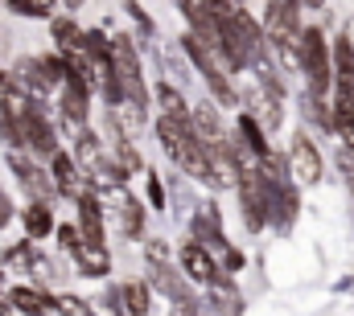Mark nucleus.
<instances>
[{
  "mask_svg": "<svg viewBox=\"0 0 354 316\" xmlns=\"http://www.w3.org/2000/svg\"><path fill=\"white\" fill-rule=\"evenodd\" d=\"M264 29V41H272V50H284V46H297L301 29H297V8L284 4V0H268V12L260 21Z\"/></svg>",
  "mask_w": 354,
  "mask_h": 316,
  "instance_id": "0eeeda50",
  "label": "nucleus"
},
{
  "mask_svg": "<svg viewBox=\"0 0 354 316\" xmlns=\"http://www.w3.org/2000/svg\"><path fill=\"white\" fill-rule=\"evenodd\" d=\"M17 128H21V148L25 152H33V157H41V160H50L58 152V132H54V124L46 119L41 107H33L29 115H21Z\"/></svg>",
  "mask_w": 354,
  "mask_h": 316,
  "instance_id": "39448f33",
  "label": "nucleus"
},
{
  "mask_svg": "<svg viewBox=\"0 0 354 316\" xmlns=\"http://www.w3.org/2000/svg\"><path fill=\"white\" fill-rule=\"evenodd\" d=\"M342 172H346V185H351V193H354V160H351V152H342Z\"/></svg>",
  "mask_w": 354,
  "mask_h": 316,
  "instance_id": "c756f323",
  "label": "nucleus"
},
{
  "mask_svg": "<svg viewBox=\"0 0 354 316\" xmlns=\"http://www.w3.org/2000/svg\"><path fill=\"white\" fill-rule=\"evenodd\" d=\"M149 201H153V210H165V189H161L157 172H149Z\"/></svg>",
  "mask_w": 354,
  "mask_h": 316,
  "instance_id": "a878e982",
  "label": "nucleus"
},
{
  "mask_svg": "<svg viewBox=\"0 0 354 316\" xmlns=\"http://www.w3.org/2000/svg\"><path fill=\"white\" fill-rule=\"evenodd\" d=\"M37 103L17 86L12 79V70H0V115H12V119H21V115H29Z\"/></svg>",
  "mask_w": 354,
  "mask_h": 316,
  "instance_id": "f3484780",
  "label": "nucleus"
},
{
  "mask_svg": "<svg viewBox=\"0 0 354 316\" xmlns=\"http://www.w3.org/2000/svg\"><path fill=\"white\" fill-rule=\"evenodd\" d=\"M79 4H83V0H66V8H79Z\"/></svg>",
  "mask_w": 354,
  "mask_h": 316,
  "instance_id": "72a5a7b5",
  "label": "nucleus"
},
{
  "mask_svg": "<svg viewBox=\"0 0 354 316\" xmlns=\"http://www.w3.org/2000/svg\"><path fill=\"white\" fill-rule=\"evenodd\" d=\"M120 230H124V238H136L140 230H145V210H140V201L132 197V193H120Z\"/></svg>",
  "mask_w": 354,
  "mask_h": 316,
  "instance_id": "5701e85b",
  "label": "nucleus"
},
{
  "mask_svg": "<svg viewBox=\"0 0 354 316\" xmlns=\"http://www.w3.org/2000/svg\"><path fill=\"white\" fill-rule=\"evenodd\" d=\"M33 4V17H50L54 12V0H29Z\"/></svg>",
  "mask_w": 354,
  "mask_h": 316,
  "instance_id": "c85d7f7f",
  "label": "nucleus"
},
{
  "mask_svg": "<svg viewBox=\"0 0 354 316\" xmlns=\"http://www.w3.org/2000/svg\"><path fill=\"white\" fill-rule=\"evenodd\" d=\"M50 33H54V46H58V54L87 50V29H79L71 17H54V21H50Z\"/></svg>",
  "mask_w": 354,
  "mask_h": 316,
  "instance_id": "aec40b11",
  "label": "nucleus"
},
{
  "mask_svg": "<svg viewBox=\"0 0 354 316\" xmlns=\"http://www.w3.org/2000/svg\"><path fill=\"white\" fill-rule=\"evenodd\" d=\"M243 103H248V115H252L256 124H264V132L280 128V90H272V86H264V82L256 79L248 86Z\"/></svg>",
  "mask_w": 354,
  "mask_h": 316,
  "instance_id": "f8f14e48",
  "label": "nucleus"
},
{
  "mask_svg": "<svg viewBox=\"0 0 354 316\" xmlns=\"http://www.w3.org/2000/svg\"><path fill=\"white\" fill-rule=\"evenodd\" d=\"M153 99H157L161 115H169V119H189V103H185V95L177 90L174 82H157V86H153Z\"/></svg>",
  "mask_w": 354,
  "mask_h": 316,
  "instance_id": "412c9836",
  "label": "nucleus"
},
{
  "mask_svg": "<svg viewBox=\"0 0 354 316\" xmlns=\"http://www.w3.org/2000/svg\"><path fill=\"white\" fill-rule=\"evenodd\" d=\"M111 70L124 86V103L140 107L149 103V90H145V70H140V54H136V41L132 37H115L111 41Z\"/></svg>",
  "mask_w": 354,
  "mask_h": 316,
  "instance_id": "20e7f679",
  "label": "nucleus"
},
{
  "mask_svg": "<svg viewBox=\"0 0 354 316\" xmlns=\"http://www.w3.org/2000/svg\"><path fill=\"white\" fill-rule=\"evenodd\" d=\"M50 181H54V189H58L62 197H71V201H79L91 189V181H87V172L79 168V160L71 157V152H62V148L50 157Z\"/></svg>",
  "mask_w": 354,
  "mask_h": 316,
  "instance_id": "1a4fd4ad",
  "label": "nucleus"
},
{
  "mask_svg": "<svg viewBox=\"0 0 354 316\" xmlns=\"http://www.w3.org/2000/svg\"><path fill=\"white\" fill-rule=\"evenodd\" d=\"M75 206H79V235L87 238V242H103V206H99V193L87 189Z\"/></svg>",
  "mask_w": 354,
  "mask_h": 316,
  "instance_id": "a211bd4d",
  "label": "nucleus"
},
{
  "mask_svg": "<svg viewBox=\"0 0 354 316\" xmlns=\"http://www.w3.org/2000/svg\"><path fill=\"white\" fill-rule=\"evenodd\" d=\"M0 316H12V308H8V300L0 296Z\"/></svg>",
  "mask_w": 354,
  "mask_h": 316,
  "instance_id": "7c9ffc66",
  "label": "nucleus"
},
{
  "mask_svg": "<svg viewBox=\"0 0 354 316\" xmlns=\"http://www.w3.org/2000/svg\"><path fill=\"white\" fill-rule=\"evenodd\" d=\"M297 58H301V75L309 82V99H326L330 82H334V66H330V46H326V33L317 25L301 29L297 37Z\"/></svg>",
  "mask_w": 354,
  "mask_h": 316,
  "instance_id": "f03ea898",
  "label": "nucleus"
},
{
  "mask_svg": "<svg viewBox=\"0 0 354 316\" xmlns=\"http://www.w3.org/2000/svg\"><path fill=\"white\" fill-rule=\"evenodd\" d=\"M4 4H8L17 17H33V4H29V0H4Z\"/></svg>",
  "mask_w": 354,
  "mask_h": 316,
  "instance_id": "bb28decb",
  "label": "nucleus"
},
{
  "mask_svg": "<svg viewBox=\"0 0 354 316\" xmlns=\"http://www.w3.org/2000/svg\"><path fill=\"white\" fill-rule=\"evenodd\" d=\"M322 172H326V160L317 152V144L305 132H292V144H288V177H297L301 185H317Z\"/></svg>",
  "mask_w": 354,
  "mask_h": 316,
  "instance_id": "423d86ee",
  "label": "nucleus"
},
{
  "mask_svg": "<svg viewBox=\"0 0 354 316\" xmlns=\"http://www.w3.org/2000/svg\"><path fill=\"white\" fill-rule=\"evenodd\" d=\"M54 235H58V242H62V250L71 255L79 242H83V235H79V226L75 222H62V226H54Z\"/></svg>",
  "mask_w": 354,
  "mask_h": 316,
  "instance_id": "393cba45",
  "label": "nucleus"
},
{
  "mask_svg": "<svg viewBox=\"0 0 354 316\" xmlns=\"http://www.w3.org/2000/svg\"><path fill=\"white\" fill-rule=\"evenodd\" d=\"M8 168L17 172V181H21V189L29 193V201H46V206H50V201L58 197V189H54L50 172H46L41 164H33L25 152H8Z\"/></svg>",
  "mask_w": 354,
  "mask_h": 316,
  "instance_id": "6e6552de",
  "label": "nucleus"
},
{
  "mask_svg": "<svg viewBox=\"0 0 354 316\" xmlns=\"http://www.w3.org/2000/svg\"><path fill=\"white\" fill-rule=\"evenodd\" d=\"M33 263H37V246L25 238V242H12V246H4V255H0V267L4 271H33Z\"/></svg>",
  "mask_w": 354,
  "mask_h": 316,
  "instance_id": "4be33fe9",
  "label": "nucleus"
},
{
  "mask_svg": "<svg viewBox=\"0 0 354 316\" xmlns=\"http://www.w3.org/2000/svg\"><path fill=\"white\" fill-rule=\"evenodd\" d=\"M8 218H12V201H8V193L0 189V226H8Z\"/></svg>",
  "mask_w": 354,
  "mask_h": 316,
  "instance_id": "cd10ccee",
  "label": "nucleus"
},
{
  "mask_svg": "<svg viewBox=\"0 0 354 316\" xmlns=\"http://www.w3.org/2000/svg\"><path fill=\"white\" fill-rule=\"evenodd\" d=\"M177 263H181V275H185L189 284H202V288H210V284L218 279V267H214L210 250H206L198 238H189V242L177 250Z\"/></svg>",
  "mask_w": 354,
  "mask_h": 316,
  "instance_id": "9b49d317",
  "label": "nucleus"
},
{
  "mask_svg": "<svg viewBox=\"0 0 354 316\" xmlns=\"http://www.w3.org/2000/svg\"><path fill=\"white\" fill-rule=\"evenodd\" d=\"M71 259H75V267H79V275H87V279H103L107 271H111V255H107V242H79L75 250H71Z\"/></svg>",
  "mask_w": 354,
  "mask_h": 316,
  "instance_id": "2eb2a0df",
  "label": "nucleus"
},
{
  "mask_svg": "<svg viewBox=\"0 0 354 316\" xmlns=\"http://www.w3.org/2000/svg\"><path fill=\"white\" fill-rule=\"evenodd\" d=\"M54 313L58 316H91V304L79 300L75 292H62V296H54Z\"/></svg>",
  "mask_w": 354,
  "mask_h": 316,
  "instance_id": "b1692460",
  "label": "nucleus"
},
{
  "mask_svg": "<svg viewBox=\"0 0 354 316\" xmlns=\"http://www.w3.org/2000/svg\"><path fill=\"white\" fill-rule=\"evenodd\" d=\"M189 124H194V132H198L202 144H227V136H231L227 124H223V115H218V107L210 99H202V103L189 107Z\"/></svg>",
  "mask_w": 354,
  "mask_h": 316,
  "instance_id": "ddd939ff",
  "label": "nucleus"
},
{
  "mask_svg": "<svg viewBox=\"0 0 354 316\" xmlns=\"http://www.w3.org/2000/svg\"><path fill=\"white\" fill-rule=\"evenodd\" d=\"M157 140H161V148L169 152V160H177L189 177H198V181H206V185H218V181H214V168H210V157H206V144L198 140V132H194L189 119H169V115H161V119H157Z\"/></svg>",
  "mask_w": 354,
  "mask_h": 316,
  "instance_id": "f257e3e1",
  "label": "nucleus"
},
{
  "mask_svg": "<svg viewBox=\"0 0 354 316\" xmlns=\"http://www.w3.org/2000/svg\"><path fill=\"white\" fill-rule=\"evenodd\" d=\"M12 79H17V86H21L33 103H37V99H50V95L58 90V82H54V75L46 70V62H41V58H17Z\"/></svg>",
  "mask_w": 354,
  "mask_h": 316,
  "instance_id": "9d476101",
  "label": "nucleus"
},
{
  "mask_svg": "<svg viewBox=\"0 0 354 316\" xmlns=\"http://www.w3.org/2000/svg\"><path fill=\"white\" fill-rule=\"evenodd\" d=\"M21 226H25V238L29 242H37V238H46V235H54V210L46 206V201H29L25 210H21Z\"/></svg>",
  "mask_w": 354,
  "mask_h": 316,
  "instance_id": "6ab92c4d",
  "label": "nucleus"
},
{
  "mask_svg": "<svg viewBox=\"0 0 354 316\" xmlns=\"http://www.w3.org/2000/svg\"><path fill=\"white\" fill-rule=\"evenodd\" d=\"M301 4H309V8H322V4H326V0H301Z\"/></svg>",
  "mask_w": 354,
  "mask_h": 316,
  "instance_id": "2f4dec72",
  "label": "nucleus"
},
{
  "mask_svg": "<svg viewBox=\"0 0 354 316\" xmlns=\"http://www.w3.org/2000/svg\"><path fill=\"white\" fill-rule=\"evenodd\" d=\"M0 296H4V267H0Z\"/></svg>",
  "mask_w": 354,
  "mask_h": 316,
  "instance_id": "473e14b6",
  "label": "nucleus"
},
{
  "mask_svg": "<svg viewBox=\"0 0 354 316\" xmlns=\"http://www.w3.org/2000/svg\"><path fill=\"white\" fill-rule=\"evenodd\" d=\"M330 66H334V86H338V90H354V41H351V29L330 46Z\"/></svg>",
  "mask_w": 354,
  "mask_h": 316,
  "instance_id": "dca6fc26",
  "label": "nucleus"
},
{
  "mask_svg": "<svg viewBox=\"0 0 354 316\" xmlns=\"http://www.w3.org/2000/svg\"><path fill=\"white\" fill-rule=\"evenodd\" d=\"M4 300H8L12 313H21V316H50L54 313V296L46 288H37V284H17Z\"/></svg>",
  "mask_w": 354,
  "mask_h": 316,
  "instance_id": "4468645a",
  "label": "nucleus"
},
{
  "mask_svg": "<svg viewBox=\"0 0 354 316\" xmlns=\"http://www.w3.org/2000/svg\"><path fill=\"white\" fill-rule=\"evenodd\" d=\"M181 46H185L189 62H194V66L202 70V79H206V86H210V90H214V99L231 107V103H235L239 95H235V86H231V70H227L223 54H218V50H214L210 41H202L198 33H189V29L181 33Z\"/></svg>",
  "mask_w": 354,
  "mask_h": 316,
  "instance_id": "7ed1b4c3",
  "label": "nucleus"
}]
</instances>
